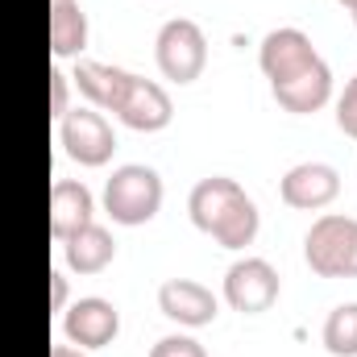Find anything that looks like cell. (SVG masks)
Listing matches in <instances>:
<instances>
[{
  "instance_id": "obj_15",
  "label": "cell",
  "mask_w": 357,
  "mask_h": 357,
  "mask_svg": "<svg viewBox=\"0 0 357 357\" xmlns=\"http://www.w3.org/2000/svg\"><path fill=\"white\" fill-rule=\"evenodd\" d=\"M63 258H67V266L75 270V274H100V270L112 266L116 241H112V233L104 225L91 220V225H84L79 233H71L63 241Z\"/></svg>"
},
{
  "instance_id": "obj_23",
  "label": "cell",
  "mask_w": 357,
  "mask_h": 357,
  "mask_svg": "<svg viewBox=\"0 0 357 357\" xmlns=\"http://www.w3.org/2000/svg\"><path fill=\"white\" fill-rule=\"evenodd\" d=\"M345 278H357V233H354V250H349V266H345Z\"/></svg>"
},
{
  "instance_id": "obj_17",
  "label": "cell",
  "mask_w": 357,
  "mask_h": 357,
  "mask_svg": "<svg viewBox=\"0 0 357 357\" xmlns=\"http://www.w3.org/2000/svg\"><path fill=\"white\" fill-rule=\"evenodd\" d=\"M320 341L333 357H357V303H337L328 312Z\"/></svg>"
},
{
  "instance_id": "obj_21",
  "label": "cell",
  "mask_w": 357,
  "mask_h": 357,
  "mask_svg": "<svg viewBox=\"0 0 357 357\" xmlns=\"http://www.w3.org/2000/svg\"><path fill=\"white\" fill-rule=\"evenodd\" d=\"M67 274L63 270H50V312H67Z\"/></svg>"
},
{
  "instance_id": "obj_12",
  "label": "cell",
  "mask_w": 357,
  "mask_h": 357,
  "mask_svg": "<svg viewBox=\"0 0 357 357\" xmlns=\"http://www.w3.org/2000/svg\"><path fill=\"white\" fill-rule=\"evenodd\" d=\"M96 216V195L79 178H54L50 187V237L63 245L71 233H79Z\"/></svg>"
},
{
  "instance_id": "obj_4",
  "label": "cell",
  "mask_w": 357,
  "mask_h": 357,
  "mask_svg": "<svg viewBox=\"0 0 357 357\" xmlns=\"http://www.w3.org/2000/svg\"><path fill=\"white\" fill-rule=\"evenodd\" d=\"M59 146L79 167H108L116 154V133L100 108H71L59 121Z\"/></svg>"
},
{
  "instance_id": "obj_14",
  "label": "cell",
  "mask_w": 357,
  "mask_h": 357,
  "mask_svg": "<svg viewBox=\"0 0 357 357\" xmlns=\"http://www.w3.org/2000/svg\"><path fill=\"white\" fill-rule=\"evenodd\" d=\"M133 71L125 67H112V63H96V59H79L75 71H71V88H79V96L88 100V108H100V112H112L121 91L129 84Z\"/></svg>"
},
{
  "instance_id": "obj_6",
  "label": "cell",
  "mask_w": 357,
  "mask_h": 357,
  "mask_svg": "<svg viewBox=\"0 0 357 357\" xmlns=\"http://www.w3.org/2000/svg\"><path fill=\"white\" fill-rule=\"evenodd\" d=\"M354 233H357V220L354 216H341V212H328V216L312 220V229L303 237L307 266L316 270L320 278H345L349 250H354Z\"/></svg>"
},
{
  "instance_id": "obj_18",
  "label": "cell",
  "mask_w": 357,
  "mask_h": 357,
  "mask_svg": "<svg viewBox=\"0 0 357 357\" xmlns=\"http://www.w3.org/2000/svg\"><path fill=\"white\" fill-rule=\"evenodd\" d=\"M150 357H208V354H204V345H199L195 337H183V333H171V337L154 341V349H150Z\"/></svg>"
},
{
  "instance_id": "obj_1",
  "label": "cell",
  "mask_w": 357,
  "mask_h": 357,
  "mask_svg": "<svg viewBox=\"0 0 357 357\" xmlns=\"http://www.w3.org/2000/svg\"><path fill=\"white\" fill-rule=\"evenodd\" d=\"M187 216L199 233H208L216 245L225 250H245L254 245L258 229H262V216H258V204L245 195V187L229 175H208L199 178L187 195Z\"/></svg>"
},
{
  "instance_id": "obj_24",
  "label": "cell",
  "mask_w": 357,
  "mask_h": 357,
  "mask_svg": "<svg viewBox=\"0 0 357 357\" xmlns=\"http://www.w3.org/2000/svg\"><path fill=\"white\" fill-rule=\"evenodd\" d=\"M337 4H345V8H357V0H337Z\"/></svg>"
},
{
  "instance_id": "obj_7",
  "label": "cell",
  "mask_w": 357,
  "mask_h": 357,
  "mask_svg": "<svg viewBox=\"0 0 357 357\" xmlns=\"http://www.w3.org/2000/svg\"><path fill=\"white\" fill-rule=\"evenodd\" d=\"M316 63H320L316 42H312L303 29H295V25L270 29L266 38H262V46H258V67H262V75L270 79V88H274V84H287V79H295V75H303V71L316 67Z\"/></svg>"
},
{
  "instance_id": "obj_11",
  "label": "cell",
  "mask_w": 357,
  "mask_h": 357,
  "mask_svg": "<svg viewBox=\"0 0 357 357\" xmlns=\"http://www.w3.org/2000/svg\"><path fill=\"white\" fill-rule=\"evenodd\" d=\"M158 312L178 328H208L220 316V299L212 295V287L195 278H167L158 287Z\"/></svg>"
},
{
  "instance_id": "obj_9",
  "label": "cell",
  "mask_w": 357,
  "mask_h": 357,
  "mask_svg": "<svg viewBox=\"0 0 357 357\" xmlns=\"http://www.w3.org/2000/svg\"><path fill=\"white\" fill-rule=\"evenodd\" d=\"M116 333H121V312L104 295L75 299L67 307V316H63V337L71 345H79V349H104V345L116 341Z\"/></svg>"
},
{
  "instance_id": "obj_10",
  "label": "cell",
  "mask_w": 357,
  "mask_h": 357,
  "mask_svg": "<svg viewBox=\"0 0 357 357\" xmlns=\"http://www.w3.org/2000/svg\"><path fill=\"white\" fill-rule=\"evenodd\" d=\"M278 195L287 208L299 212H320L341 195V175L328 162H295L287 175L278 178Z\"/></svg>"
},
{
  "instance_id": "obj_3",
  "label": "cell",
  "mask_w": 357,
  "mask_h": 357,
  "mask_svg": "<svg viewBox=\"0 0 357 357\" xmlns=\"http://www.w3.org/2000/svg\"><path fill=\"white\" fill-rule=\"evenodd\" d=\"M154 59L171 84H195L208 67V33L191 17H171L154 38Z\"/></svg>"
},
{
  "instance_id": "obj_25",
  "label": "cell",
  "mask_w": 357,
  "mask_h": 357,
  "mask_svg": "<svg viewBox=\"0 0 357 357\" xmlns=\"http://www.w3.org/2000/svg\"><path fill=\"white\" fill-rule=\"evenodd\" d=\"M349 17H354V25H357V8H349Z\"/></svg>"
},
{
  "instance_id": "obj_8",
  "label": "cell",
  "mask_w": 357,
  "mask_h": 357,
  "mask_svg": "<svg viewBox=\"0 0 357 357\" xmlns=\"http://www.w3.org/2000/svg\"><path fill=\"white\" fill-rule=\"evenodd\" d=\"M112 112L121 116V125H129L137 133H162L171 125V116H175V104H171V91L162 88V84L129 75V84H125V91H121V100H116Z\"/></svg>"
},
{
  "instance_id": "obj_13",
  "label": "cell",
  "mask_w": 357,
  "mask_h": 357,
  "mask_svg": "<svg viewBox=\"0 0 357 357\" xmlns=\"http://www.w3.org/2000/svg\"><path fill=\"white\" fill-rule=\"evenodd\" d=\"M270 91H274L278 108H287V112H295V116L320 112V108L333 100V67L320 59V63L307 67L303 75H295V79H287V84H274Z\"/></svg>"
},
{
  "instance_id": "obj_19",
  "label": "cell",
  "mask_w": 357,
  "mask_h": 357,
  "mask_svg": "<svg viewBox=\"0 0 357 357\" xmlns=\"http://www.w3.org/2000/svg\"><path fill=\"white\" fill-rule=\"evenodd\" d=\"M71 112V75L63 67H50V116L63 121Z\"/></svg>"
},
{
  "instance_id": "obj_20",
  "label": "cell",
  "mask_w": 357,
  "mask_h": 357,
  "mask_svg": "<svg viewBox=\"0 0 357 357\" xmlns=\"http://www.w3.org/2000/svg\"><path fill=\"white\" fill-rule=\"evenodd\" d=\"M337 125H341L345 137L357 142V75L345 84V91L337 96Z\"/></svg>"
},
{
  "instance_id": "obj_16",
  "label": "cell",
  "mask_w": 357,
  "mask_h": 357,
  "mask_svg": "<svg viewBox=\"0 0 357 357\" xmlns=\"http://www.w3.org/2000/svg\"><path fill=\"white\" fill-rule=\"evenodd\" d=\"M88 13L79 0H50V50L54 59H79L88 50Z\"/></svg>"
},
{
  "instance_id": "obj_5",
  "label": "cell",
  "mask_w": 357,
  "mask_h": 357,
  "mask_svg": "<svg viewBox=\"0 0 357 357\" xmlns=\"http://www.w3.org/2000/svg\"><path fill=\"white\" fill-rule=\"evenodd\" d=\"M278 270L266 258H237L225 270V303L241 316H262L278 303Z\"/></svg>"
},
{
  "instance_id": "obj_2",
  "label": "cell",
  "mask_w": 357,
  "mask_h": 357,
  "mask_svg": "<svg viewBox=\"0 0 357 357\" xmlns=\"http://www.w3.org/2000/svg\"><path fill=\"white\" fill-rule=\"evenodd\" d=\"M162 175L146 162H125L116 167L108 183H104V212L125 225V229H137V225H150L162 208Z\"/></svg>"
},
{
  "instance_id": "obj_22",
  "label": "cell",
  "mask_w": 357,
  "mask_h": 357,
  "mask_svg": "<svg viewBox=\"0 0 357 357\" xmlns=\"http://www.w3.org/2000/svg\"><path fill=\"white\" fill-rule=\"evenodd\" d=\"M50 357H88V349H79V345H71V341H67V345H54Z\"/></svg>"
}]
</instances>
